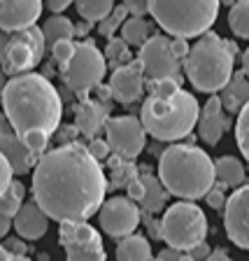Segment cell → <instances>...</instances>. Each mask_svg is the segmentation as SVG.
Here are the masks:
<instances>
[{
    "label": "cell",
    "instance_id": "obj_42",
    "mask_svg": "<svg viewBox=\"0 0 249 261\" xmlns=\"http://www.w3.org/2000/svg\"><path fill=\"white\" fill-rule=\"evenodd\" d=\"M210 247H207V243H201V245H196L193 250H189V254L193 256V261H205L207 256H210Z\"/></svg>",
    "mask_w": 249,
    "mask_h": 261
},
{
    "label": "cell",
    "instance_id": "obj_3",
    "mask_svg": "<svg viewBox=\"0 0 249 261\" xmlns=\"http://www.w3.org/2000/svg\"><path fill=\"white\" fill-rule=\"evenodd\" d=\"M201 105L193 93L184 91L177 82H149V93L140 108V124L147 136L161 142L184 140L198 124Z\"/></svg>",
    "mask_w": 249,
    "mask_h": 261
},
{
    "label": "cell",
    "instance_id": "obj_38",
    "mask_svg": "<svg viewBox=\"0 0 249 261\" xmlns=\"http://www.w3.org/2000/svg\"><path fill=\"white\" fill-rule=\"evenodd\" d=\"M121 5L126 7V12L133 16H145L149 14V3L147 0H124Z\"/></svg>",
    "mask_w": 249,
    "mask_h": 261
},
{
    "label": "cell",
    "instance_id": "obj_29",
    "mask_svg": "<svg viewBox=\"0 0 249 261\" xmlns=\"http://www.w3.org/2000/svg\"><path fill=\"white\" fill-rule=\"evenodd\" d=\"M23 196H26V187L19 179H12V185L7 187V191L0 196V212L12 219L19 212V207L23 205Z\"/></svg>",
    "mask_w": 249,
    "mask_h": 261
},
{
    "label": "cell",
    "instance_id": "obj_2",
    "mask_svg": "<svg viewBox=\"0 0 249 261\" xmlns=\"http://www.w3.org/2000/svg\"><path fill=\"white\" fill-rule=\"evenodd\" d=\"M0 105L23 145L35 156H42L63 119V100L49 77L26 72L7 80Z\"/></svg>",
    "mask_w": 249,
    "mask_h": 261
},
{
    "label": "cell",
    "instance_id": "obj_8",
    "mask_svg": "<svg viewBox=\"0 0 249 261\" xmlns=\"http://www.w3.org/2000/svg\"><path fill=\"white\" fill-rule=\"evenodd\" d=\"M161 238L168 247L179 252H189L196 245L205 243L207 236V217L201 207L191 201H179L165 210L158 222Z\"/></svg>",
    "mask_w": 249,
    "mask_h": 261
},
{
    "label": "cell",
    "instance_id": "obj_35",
    "mask_svg": "<svg viewBox=\"0 0 249 261\" xmlns=\"http://www.w3.org/2000/svg\"><path fill=\"white\" fill-rule=\"evenodd\" d=\"M87 149H89V154H91L96 161H103V159H107L109 156V145H107V140H100V138H91V142L87 145Z\"/></svg>",
    "mask_w": 249,
    "mask_h": 261
},
{
    "label": "cell",
    "instance_id": "obj_27",
    "mask_svg": "<svg viewBox=\"0 0 249 261\" xmlns=\"http://www.w3.org/2000/svg\"><path fill=\"white\" fill-rule=\"evenodd\" d=\"M75 7L87 23H100L114 10V0H75Z\"/></svg>",
    "mask_w": 249,
    "mask_h": 261
},
{
    "label": "cell",
    "instance_id": "obj_16",
    "mask_svg": "<svg viewBox=\"0 0 249 261\" xmlns=\"http://www.w3.org/2000/svg\"><path fill=\"white\" fill-rule=\"evenodd\" d=\"M196 126H198V136H201V140L205 145H217L224 138V133L231 126V117L224 110L217 93H212L210 100L203 105V112L198 114V124Z\"/></svg>",
    "mask_w": 249,
    "mask_h": 261
},
{
    "label": "cell",
    "instance_id": "obj_33",
    "mask_svg": "<svg viewBox=\"0 0 249 261\" xmlns=\"http://www.w3.org/2000/svg\"><path fill=\"white\" fill-rule=\"evenodd\" d=\"M126 19H128V12H126V7L124 5L114 7V10L109 12L107 16H105L103 21L98 23V33H100V35H105V38H114V33L124 26Z\"/></svg>",
    "mask_w": 249,
    "mask_h": 261
},
{
    "label": "cell",
    "instance_id": "obj_34",
    "mask_svg": "<svg viewBox=\"0 0 249 261\" xmlns=\"http://www.w3.org/2000/svg\"><path fill=\"white\" fill-rule=\"evenodd\" d=\"M75 47L77 44L72 42V40H61V42H56L54 47H51V56H54V61L61 65V70L70 63L72 54H75Z\"/></svg>",
    "mask_w": 249,
    "mask_h": 261
},
{
    "label": "cell",
    "instance_id": "obj_39",
    "mask_svg": "<svg viewBox=\"0 0 249 261\" xmlns=\"http://www.w3.org/2000/svg\"><path fill=\"white\" fill-rule=\"evenodd\" d=\"M126 191H128V198H130V201H142V196H145V185H142L140 175H137L133 182H128Z\"/></svg>",
    "mask_w": 249,
    "mask_h": 261
},
{
    "label": "cell",
    "instance_id": "obj_9",
    "mask_svg": "<svg viewBox=\"0 0 249 261\" xmlns=\"http://www.w3.org/2000/svg\"><path fill=\"white\" fill-rule=\"evenodd\" d=\"M107 72V61L103 51L96 47V42L84 40L75 47L70 63L63 68V82L65 87L79 98H87L96 87H100Z\"/></svg>",
    "mask_w": 249,
    "mask_h": 261
},
{
    "label": "cell",
    "instance_id": "obj_41",
    "mask_svg": "<svg viewBox=\"0 0 249 261\" xmlns=\"http://www.w3.org/2000/svg\"><path fill=\"white\" fill-rule=\"evenodd\" d=\"M75 0H47L44 5H47V10L49 12H54V14H61L63 10H68V7L72 5Z\"/></svg>",
    "mask_w": 249,
    "mask_h": 261
},
{
    "label": "cell",
    "instance_id": "obj_10",
    "mask_svg": "<svg viewBox=\"0 0 249 261\" xmlns=\"http://www.w3.org/2000/svg\"><path fill=\"white\" fill-rule=\"evenodd\" d=\"M137 61L142 65L145 80L158 82V80H173L182 82V61L173 51V38L154 33L137 51Z\"/></svg>",
    "mask_w": 249,
    "mask_h": 261
},
{
    "label": "cell",
    "instance_id": "obj_28",
    "mask_svg": "<svg viewBox=\"0 0 249 261\" xmlns=\"http://www.w3.org/2000/svg\"><path fill=\"white\" fill-rule=\"evenodd\" d=\"M228 26L235 38L249 40V0H240L228 12Z\"/></svg>",
    "mask_w": 249,
    "mask_h": 261
},
{
    "label": "cell",
    "instance_id": "obj_46",
    "mask_svg": "<svg viewBox=\"0 0 249 261\" xmlns=\"http://www.w3.org/2000/svg\"><path fill=\"white\" fill-rule=\"evenodd\" d=\"M242 72H244V77L249 80V47L244 49V54H242Z\"/></svg>",
    "mask_w": 249,
    "mask_h": 261
},
{
    "label": "cell",
    "instance_id": "obj_26",
    "mask_svg": "<svg viewBox=\"0 0 249 261\" xmlns=\"http://www.w3.org/2000/svg\"><path fill=\"white\" fill-rule=\"evenodd\" d=\"M42 35H44L47 47L51 49L56 42H61V40H72L75 38V23L63 14H51L42 26Z\"/></svg>",
    "mask_w": 249,
    "mask_h": 261
},
{
    "label": "cell",
    "instance_id": "obj_7",
    "mask_svg": "<svg viewBox=\"0 0 249 261\" xmlns=\"http://www.w3.org/2000/svg\"><path fill=\"white\" fill-rule=\"evenodd\" d=\"M47 42L42 28L28 26L19 31H5L0 35V70L7 77L33 72L42 63Z\"/></svg>",
    "mask_w": 249,
    "mask_h": 261
},
{
    "label": "cell",
    "instance_id": "obj_36",
    "mask_svg": "<svg viewBox=\"0 0 249 261\" xmlns=\"http://www.w3.org/2000/svg\"><path fill=\"white\" fill-rule=\"evenodd\" d=\"M205 201L210 207H214V210H224V205H226V196H224V187L222 185H214L210 191L205 194Z\"/></svg>",
    "mask_w": 249,
    "mask_h": 261
},
{
    "label": "cell",
    "instance_id": "obj_19",
    "mask_svg": "<svg viewBox=\"0 0 249 261\" xmlns=\"http://www.w3.org/2000/svg\"><path fill=\"white\" fill-rule=\"evenodd\" d=\"M12 226L21 240H40L49 231V217L35 201H28L12 217Z\"/></svg>",
    "mask_w": 249,
    "mask_h": 261
},
{
    "label": "cell",
    "instance_id": "obj_5",
    "mask_svg": "<svg viewBox=\"0 0 249 261\" xmlns=\"http://www.w3.org/2000/svg\"><path fill=\"white\" fill-rule=\"evenodd\" d=\"M233 63L235 44L219 38L217 33L207 31L191 44L182 70L186 72L191 87L212 96L222 91L226 82L233 77Z\"/></svg>",
    "mask_w": 249,
    "mask_h": 261
},
{
    "label": "cell",
    "instance_id": "obj_23",
    "mask_svg": "<svg viewBox=\"0 0 249 261\" xmlns=\"http://www.w3.org/2000/svg\"><path fill=\"white\" fill-rule=\"evenodd\" d=\"M214 177L222 187H242L244 177H247V170H244L242 161L235 156H219L214 161Z\"/></svg>",
    "mask_w": 249,
    "mask_h": 261
},
{
    "label": "cell",
    "instance_id": "obj_49",
    "mask_svg": "<svg viewBox=\"0 0 249 261\" xmlns=\"http://www.w3.org/2000/svg\"><path fill=\"white\" fill-rule=\"evenodd\" d=\"M179 261H193V256H191L189 252H182V254H179Z\"/></svg>",
    "mask_w": 249,
    "mask_h": 261
},
{
    "label": "cell",
    "instance_id": "obj_25",
    "mask_svg": "<svg viewBox=\"0 0 249 261\" xmlns=\"http://www.w3.org/2000/svg\"><path fill=\"white\" fill-rule=\"evenodd\" d=\"M142 185H145V196H142V207H145L147 212H158L165 207V201H168V191H165V187L161 185V179H158V175H152V173H142L140 175Z\"/></svg>",
    "mask_w": 249,
    "mask_h": 261
},
{
    "label": "cell",
    "instance_id": "obj_30",
    "mask_svg": "<svg viewBox=\"0 0 249 261\" xmlns=\"http://www.w3.org/2000/svg\"><path fill=\"white\" fill-rule=\"evenodd\" d=\"M109 170H112L114 189H117V187H128V182H133V179L137 177L135 166H133L128 159H121V156H117V154L109 159Z\"/></svg>",
    "mask_w": 249,
    "mask_h": 261
},
{
    "label": "cell",
    "instance_id": "obj_22",
    "mask_svg": "<svg viewBox=\"0 0 249 261\" xmlns=\"http://www.w3.org/2000/svg\"><path fill=\"white\" fill-rule=\"evenodd\" d=\"M152 245L145 236L130 233L117 245V261H152Z\"/></svg>",
    "mask_w": 249,
    "mask_h": 261
},
{
    "label": "cell",
    "instance_id": "obj_1",
    "mask_svg": "<svg viewBox=\"0 0 249 261\" xmlns=\"http://www.w3.org/2000/svg\"><path fill=\"white\" fill-rule=\"evenodd\" d=\"M107 177L87 145L68 142L49 149L33 168V201L49 219L87 222L105 201Z\"/></svg>",
    "mask_w": 249,
    "mask_h": 261
},
{
    "label": "cell",
    "instance_id": "obj_43",
    "mask_svg": "<svg viewBox=\"0 0 249 261\" xmlns=\"http://www.w3.org/2000/svg\"><path fill=\"white\" fill-rule=\"evenodd\" d=\"M7 250L14 256H26V245H23L21 240H10V243H7Z\"/></svg>",
    "mask_w": 249,
    "mask_h": 261
},
{
    "label": "cell",
    "instance_id": "obj_51",
    "mask_svg": "<svg viewBox=\"0 0 249 261\" xmlns=\"http://www.w3.org/2000/svg\"><path fill=\"white\" fill-rule=\"evenodd\" d=\"M12 261H31L28 256H12Z\"/></svg>",
    "mask_w": 249,
    "mask_h": 261
},
{
    "label": "cell",
    "instance_id": "obj_14",
    "mask_svg": "<svg viewBox=\"0 0 249 261\" xmlns=\"http://www.w3.org/2000/svg\"><path fill=\"white\" fill-rule=\"evenodd\" d=\"M224 228L231 243L249 252V185H242L226 198Z\"/></svg>",
    "mask_w": 249,
    "mask_h": 261
},
{
    "label": "cell",
    "instance_id": "obj_12",
    "mask_svg": "<svg viewBox=\"0 0 249 261\" xmlns=\"http://www.w3.org/2000/svg\"><path fill=\"white\" fill-rule=\"evenodd\" d=\"M105 140L117 156L133 161L140 156L147 142V133L137 117H109L105 124Z\"/></svg>",
    "mask_w": 249,
    "mask_h": 261
},
{
    "label": "cell",
    "instance_id": "obj_47",
    "mask_svg": "<svg viewBox=\"0 0 249 261\" xmlns=\"http://www.w3.org/2000/svg\"><path fill=\"white\" fill-rule=\"evenodd\" d=\"M12 252L7 250V247H3V245H0V261H12Z\"/></svg>",
    "mask_w": 249,
    "mask_h": 261
},
{
    "label": "cell",
    "instance_id": "obj_13",
    "mask_svg": "<svg viewBox=\"0 0 249 261\" xmlns=\"http://www.w3.org/2000/svg\"><path fill=\"white\" fill-rule=\"evenodd\" d=\"M98 219H100V228L109 238H126L140 224V207L128 196H112L103 201L98 210Z\"/></svg>",
    "mask_w": 249,
    "mask_h": 261
},
{
    "label": "cell",
    "instance_id": "obj_4",
    "mask_svg": "<svg viewBox=\"0 0 249 261\" xmlns=\"http://www.w3.org/2000/svg\"><path fill=\"white\" fill-rule=\"evenodd\" d=\"M158 179L170 196L196 201L217 185L214 161L196 145H170L158 159Z\"/></svg>",
    "mask_w": 249,
    "mask_h": 261
},
{
    "label": "cell",
    "instance_id": "obj_32",
    "mask_svg": "<svg viewBox=\"0 0 249 261\" xmlns=\"http://www.w3.org/2000/svg\"><path fill=\"white\" fill-rule=\"evenodd\" d=\"M103 56H105V61H109V65H114V68H119V65H126L128 61H133L130 59L128 44H126L121 38H109Z\"/></svg>",
    "mask_w": 249,
    "mask_h": 261
},
{
    "label": "cell",
    "instance_id": "obj_6",
    "mask_svg": "<svg viewBox=\"0 0 249 261\" xmlns=\"http://www.w3.org/2000/svg\"><path fill=\"white\" fill-rule=\"evenodd\" d=\"M149 14L173 38H201L217 21L219 0H147Z\"/></svg>",
    "mask_w": 249,
    "mask_h": 261
},
{
    "label": "cell",
    "instance_id": "obj_21",
    "mask_svg": "<svg viewBox=\"0 0 249 261\" xmlns=\"http://www.w3.org/2000/svg\"><path fill=\"white\" fill-rule=\"evenodd\" d=\"M219 100L228 114H238L249 103V80L244 77L242 70L233 72V77L226 82V87L219 93Z\"/></svg>",
    "mask_w": 249,
    "mask_h": 261
},
{
    "label": "cell",
    "instance_id": "obj_31",
    "mask_svg": "<svg viewBox=\"0 0 249 261\" xmlns=\"http://www.w3.org/2000/svg\"><path fill=\"white\" fill-rule=\"evenodd\" d=\"M235 142L240 147V154L244 161L249 163V103L238 112V121H235Z\"/></svg>",
    "mask_w": 249,
    "mask_h": 261
},
{
    "label": "cell",
    "instance_id": "obj_15",
    "mask_svg": "<svg viewBox=\"0 0 249 261\" xmlns=\"http://www.w3.org/2000/svg\"><path fill=\"white\" fill-rule=\"evenodd\" d=\"M109 96L121 105L137 103L145 93V72H142L140 61H128L126 65L114 68L112 77H109Z\"/></svg>",
    "mask_w": 249,
    "mask_h": 261
},
{
    "label": "cell",
    "instance_id": "obj_44",
    "mask_svg": "<svg viewBox=\"0 0 249 261\" xmlns=\"http://www.w3.org/2000/svg\"><path fill=\"white\" fill-rule=\"evenodd\" d=\"M10 228H12V219L0 212V238H5V236L10 233Z\"/></svg>",
    "mask_w": 249,
    "mask_h": 261
},
{
    "label": "cell",
    "instance_id": "obj_17",
    "mask_svg": "<svg viewBox=\"0 0 249 261\" xmlns=\"http://www.w3.org/2000/svg\"><path fill=\"white\" fill-rule=\"evenodd\" d=\"M42 14V0H0V31L35 26Z\"/></svg>",
    "mask_w": 249,
    "mask_h": 261
},
{
    "label": "cell",
    "instance_id": "obj_20",
    "mask_svg": "<svg viewBox=\"0 0 249 261\" xmlns=\"http://www.w3.org/2000/svg\"><path fill=\"white\" fill-rule=\"evenodd\" d=\"M0 154L7 159V163L12 166V173L14 175H26L28 170L35 168V163H38V159H40L23 145L21 138L16 136L14 130H12V133H7V130L0 133Z\"/></svg>",
    "mask_w": 249,
    "mask_h": 261
},
{
    "label": "cell",
    "instance_id": "obj_48",
    "mask_svg": "<svg viewBox=\"0 0 249 261\" xmlns=\"http://www.w3.org/2000/svg\"><path fill=\"white\" fill-rule=\"evenodd\" d=\"M5 84H7V75L0 70V103H3V91H5Z\"/></svg>",
    "mask_w": 249,
    "mask_h": 261
},
{
    "label": "cell",
    "instance_id": "obj_37",
    "mask_svg": "<svg viewBox=\"0 0 249 261\" xmlns=\"http://www.w3.org/2000/svg\"><path fill=\"white\" fill-rule=\"evenodd\" d=\"M12 179H14V173H12V166L7 163V159L0 154V196L7 191V187L12 185Z\"/></svg>",
    "mask_w": 249,
    "mask_h": 261
},
{
    "label": "cell",
    "instance_id": "obj_24",
    "mask_svg": "<svg viewBox=\"0 0 249 261\" xmlns=\"http://www.w3.org/2000/svg\"><path fill=\"white\" fill-rule=\"evenodd\" d=\"M119 33H121V40H124L128 47L140 49L156 31H154V23L147 21L145 16H128L124 21V26L119 28Z\"/></svg>",
    "mask_w": 249,
    "mask_h": 261
},
{
    "label": "cell",
    "instance_id": "obj_50",
    "mask_svg": "<svg viewBox=\"0 0 249 261\" xmlns=\"http://www.w3.org/2000/svg\"><path fill=\"white\" fill-rule=\"evenodd\" d=\"M219 3H222V5H228V7H233L235 3H240V0H219Z\"/></svg>",
    "mask_w": 249,
    "mask_h": 261
},
{
    "label": "cell",
    "instance_id": "obj_11",
    "mask_svg": "<svg viewBox=\"0 0 249 261\" xmlns=\"http://www.w3.org/2000/svg\"><path fill=\"white\" fill-rule=\"evenodd\" d=\"M59 243L68 261H107L103 238L89 222H61Z\"/></svg>",
    "mask_w": 249,
    "mask_h": 261
},
{
    "label": "cell",
    "instance_id": "obj_40",
    "mask_svg": "<svg viewBox=\"0 0 249 261\" xmlns=\"http://www.w3.org/2000/svg\"><path fill=\"white\" fill-rule=\"evenodd\" d=\"M189 42L186 40H182V38H173V51H175V56H177L179 61H184L186 59V54H189Z\"/></svg>",
    "mask_w": 249,
    "mask_h": 261
},
{
    "label": "cell",
    "instance_id": "obj_45",
    "mask_svg": "<svg viewBox=\"0 0 249 261\" xmlns=\"http://www.w3.org/2000/svg\"><path fill=\"white\" fill-rule=\"evenodd\" d=\"M205 261H233V259H231V256H228L224 250H212L210 256H207Z\"/></svg>",
    "mask_w": 249,
    "mask_h": 261
},
{
    "label": "cell",
    "instance_id": "obj_18",
    "mask_svg": "<svg viewBox=\"0 0 249 261\" xmlns=\"http://www.w3.org/2000/svg\"><path fill=\"white\" fill-rule=\"evenodd\" d=\"M109 119V103L98 98H81L75 105V128L87 138H98Z\"/></svg>",
    "mask_w": 249,
    "mask_h": 261
}]
</instances>
